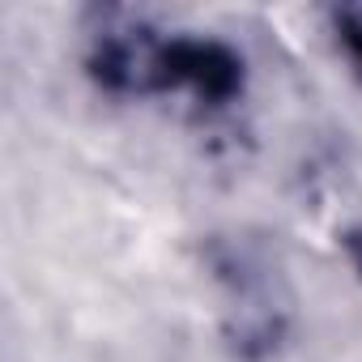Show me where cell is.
Listing matches in <instances>:
<instances>
[{
  "instance_id": "7a4b0ae2",
  "label": "cell",
  "mask_w": 362,
  "mask_h": 362,
  "mask_svg": "<svg viewBox=\"0 0 362 362\" xmlns=\"http://www.w3.org/2000/svg\"><path fill=\"white\" fill-rule=\"evenodd\" d=\"M354 260H358V269H362V235H354Z\"/></svg>"
},
{
  "instance_id": "6da1fadb",
  "label": "cell",
  "mask_w": 362,
  "mask_h": 362,
  "mask_svg": "<svg viewBox=\"0 0 362 362\" xmlns=\"http://www.w3.org/2000/svg\"><path fill=\"white\" fill-rule=\"evenodd\" d=\"M345 43L354 47V56H358V64H362V26H349V35H345Z\"/></svg>"
}]
</instances>
